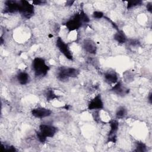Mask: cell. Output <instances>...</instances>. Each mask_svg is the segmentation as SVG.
Here are the masks:
<instances>
[{"label": "cell", "mask_w": 152, "mask_h": 152, "mask_svg": "<svg viewBox=\"0 0 152 152\" xmlns=\"http://www.w3.org/2000/svg\"><path fill=\"white\" fill-rule=\"evenodd\" d=\"M24 18L29 19L34 14V6L28 1L22 0L20 1V8L18 12Z\"/></svg>", "instance_id": "obj_4"}, {"label": "cell", "mask_w": 152, "mask_h": 152, "mask_svg": "<svg viewBox=\"0 0 152 152\" xmlns=\"http://www.w3.org/2000/svg\"><path fill=\"white\" fill-rule=\"evenodd\" d=\"M127 42L132 46H134V47H135V46H137L140 45V42L137 39H130V40H127Z\"/></svg>", "instance_id": "obj_23"}, {"label": "cell", "mask_w": 152, "mask_h": 152, "mask_svg": "<svg viewBox=\"0 0 152 152\" xmlns=\"http://www.w3.org/2000/svg\"><path fill=\"white\" fill-rule=\"evenodd\" d=\"M45 97L47 101H52L54 99H57L58 98V96L55 93L54 90L52 89H48L45 92Z\"/></svg>", "instance_id": "obj_17"}, {"label": "cell", "mask_w": 152, "mask_h": 152, "mask_svg": "<svg viewBox=\"0 0 152 152\" xmlns=\"http://www.w3.org/2000/svg\"><path fill=\"white\" fill-rule=\"evenodd\" d=\"M79 14H80V17H81V19L83 23V24H87V23H88L90 21L88 15L86 14V12L84 11V10H81V11H80L79 12Z\"/></svg>", "instance_id": "obj_20"}, {"label": "cell", "mask_w": 152, "mask_h": 152, "mask_svg": "<svg viewBox=\"0 0 152 152\" xmlns=\"http://www.w3.org/2000/svg\"><path fill=\"white\" fill-rule=\"evenodd\" d=\"M31 68L36 77L46 76L50 69L45 59L41 57H36L33 59L31 62Z\"/></svg>", "instance_id": "obj_1"}, {"label": "cell", "mask_w": 152, "mask_h": 152, "mask_svg": "<svg viewBox=\"0 0 152 152\" xmlns=\"http://www.w3.org/2000/svg\"><path fill=\"white\" fill-rule=\"evenodd\" d=\"M36 138H37V140H38L40 142H41V143H45V142L46 141L48 138H46V137L43 134H42L39 131H36Z\"/></svg>", "instance_id": "obj_21"}, {"label": "cell", "mask_w": 152, "mask_h": 152, "mask_svg": "<svg viewBox=\"0 0 152 152\" xmlns=\"http://www.w3.org/2000/svg\"><path fill=\"white\" fill-rule=\"evenodd\" d=\"M114 40L119 44H124L127 42L128 38L125 32L122 30H118L113 35Z\"/></svg>", "instance_id": "obj_15"}, {"label": "cell", "mask_w": 152, "mask_h": 152, "mask_svg": "<svg viewBox=\"0 0 152 152\" xmlns=\"http://www.w3.org/2000/svg\"><path fill=\"white\" fill-rule=\"evenodd\" d=\"M110 91H112L114 94L121 97L126 96L129 93V89L126 87L120 81H118L114 84V86H112Z\"/></svg>", "instance_id": "obj_11"}, {"label": "cell", "mask_w": 152, "mask_h": 152, "mask_svg": "<svg viewBox=\"0 0 152 152\" xmlns=\"http://www.w3.org/2000/svg\"><path fill=\"white\" fill-rule=\"evenodd\" d=\"M92 17L94 19H101L104 17V13L101 11H94L92 14Z\"/></svg>", "instance_id": "obj_22"}, {"label": "cell", "mask_w": 152, "mask_h": 152, "mask_svg": "<svg viewBox=\"0 0 152 152\" xmlns=\"http://www.w3.org/2000/svg\"><path fill=\"white\" fill-rule=\"evenodd\" d=\"M80 70L74 67L61 66L58 68L56 77L61 81H65L71 78H75L80 74Z\"/></svg>", "instance_id": "obj_2"}, {"label": "cell", "mask_w": 152, "mask_h": 152, "mask_svg": "<svg viewBox=\"0 0 152 152\" xmlns=\"http://www.w3.org/2000/svg\"><path fill=\"white\" fill-rule=\"evenodd\" d=\"M135 151L145 152L147 151V145L142 141H137L135 143Z\"/></svg>", "instance_id": "obj_18"}, {"label": "cell", "mask_w": 152, "mask_h": 152, "mask_svg": "<svg viewBox=\"0 0 152 152\" xmlns=\"http://www.w3.org/2000/svg\"><path fill=\"white\" fill-rule=\"evenodd\" d=\"M104 79L107 83L115 84L118 81V75L115 71H107L104 74Z\"/></svg>", "instance_id": "obj_13"}, {"label": "cell", "mask_w": 152, "mask_h": 152, "mask_svg": "<svg viewBox=\"0 0 152 152\" xmlns=\"http://www.w3.org/2000/svg\"><path fill=\"white\" fill-rule=\"evenodd\" d=\"M39 131L46 138H52L56 134L58 129L51 124H42L39 125Z\"/></svg>", "instance_id": "obj_7"}, {"label": "cell", "mask_w": 152, "mask_h": 152, "mask_svg": "<svg viewBox=\"0 0 152 152\" xmlns=\"http://www.w3.org/2000/svg\"><path fill=\"white\" fill-rule=\"evenodd\" d=\"M56 46L59 52L68 60H73V55L68 43L61 37H58L56 40Z\"/></svg>", "instance_id": "obj_5"}, {"label": "cell", "mask_w": 152, "mask_h": 152, "mask_svg": "<svg viewBox=\"0 0 152 152\" xmlns=\"http://www.w3.org/2000/svg\"><path fill=\"white\" fill-rule=\"evenodd\" d=\"M17 80L21 85H26L30 81V77L26 71H20L17 74Z\"/></svg>", "instance_id": "obj_14"}, {"label": "cell", "mask_w": 152, "mask_h": 152, "mask_svg": "<svg viewBox=\"0 0 152 152\" xmlns=\"http://www.w3.org/2000/svg\"><path fill=\"white\" fill-rule=\"evenodd\" d=\"M146 9L147 11H148L150 13H151L152 12V2H149L146 5Z\"/></svg>", "instance_id": "obj_25"}, {"label": "cell", "mask_w": 152, "mask_h": 152, "mask_svg": "<svg viewBox=\"0 0 152 152\" xmlns=\"http://www.w3.org/2000/svg\"><path fill=\"white\" fill-rule=\"evenodd\" d=\"M69 32L74 31L80 29L84 25L79 12L75 14L71 18L68 19L64 24Z\"/></svg>", "instance_id": "obj_3"}, {"label": "cell", "mask_w": 152, "mask_h": 152, "mask_svg": "<svg viewBox=\"0 0 152 152\" xmlns=\"http://www.w3.org/2000/svg\"><path fill=\"white\" fill-rule=\"evenodd\" d=\"M83 48L86 52L92 55L96 54L97 50L96 43L91 39H85L83 42Z\"/></svg>", "instance_id": "obj_12"}, {"label": "cell", "mask_w": 152, "mask_h": 152, "mask_svg": "<svg viewBox=\"0 0 152 152\" xmlns=\"http://www.w3.org/2000/svg\"><path fill=\"white\" fill-rule=\"evenodd\" d=\"M52 113V110L45 107H37L31 110V115L38 119H43L50 116Z\"/></svg>", "instance_id": "obj_9"}, {"label": "cell", "mask_w": 152, "mask_h": 152, "mask_svg": "<svg viewBox=\"0 0 152 152\" xmlns=\"http://www.w3.org/2000/svg\"><path fill=\"white\" fill-rule=\"evenodd\" d=\"M152 93L150 91L149 93H148V96H147V101H148V103L149 104H151V103H152Z\"/></svg>", "instance_id": "obj_26"}, {"label": "cell", "mask_w": 152, "mask_h": 152, "mask_svg": "<svg viewBox=\"0 0 152 152\" xmlns=\"http://www.w3.org/2000/svg\"><path fill=\"white\" fill-rule=\"evenodd\" d=\"M142 4V1L140 0H135V1H128L126 4V9L129 10L132 8H135L138 6L141 5Z\"/></svg>", "instance_id": "obj_19"}, {"label": "cell", "mask_w": 152, "mask_h": 152, "mask_svg": "<svg viewBox=\"0 0 152 152\" xmlns=\"http://www.w3.org/2000/svg\"><path fill=\"white\" fill-rule=\"evenodd\" d=\"M127 109L124 106H119L115 112V117L116 119H123L127 115Z\"/></svg>", "instance_id": "obj_16"}, {"label": "cell", "mask_w": 152, "mask_h": 152, "mask_svg": "<svg viewBox=\"0 0 152 152\" xmlns=\"http://www.w3.org/2000/svg\"><path fill=\"white\" fill-rule=\"evenodd\" d=\"M109 131L108 133V141L115 142L116 141V133L119 129V122L117 119H111L109 121Z\"/></svg>", "instance_id": "obj_8"}, {"label": "cell", "mask_w": 152, "mask_h": 152, "mask_svg": "<svg viewBox=\"0 0 152 152\" xmlns=\"http://www.w3.org/2000/svg\"><path fill=\"white\" fill-rule=\"evenodd\" d=\"M89 110H100L104 108V103L100 94L96 95L91 99L87 105Z\"/></svg>", "instance_id": "obj_6"}, {"label": "cell", "mask_w": 152, "mask_h": 152, "mask_svg": "<svg viewBox=\"0 0 152 152\" xmlns=\"http://www.w3.org/2000/svg\"><path fill=\"white\" fill-rule=\"evenodd\" d=\"M74 2H75V1H66V6H71V5H72Z\"/></svg>", "instance_id": "obj_27"}, {"label": "cell", "mask_w": 152, "mask_h": 152, "mask_svg": "<svg viewBox=\"0 0 152 152\" xmlns=\"http://www.w3.org/2000/svg\"><path fill=\"white\" fill-rule=\"evenodd\" d=\"M46 3V1H42V0H36V1H32V4L34 5H42Z\"/></svg>", "instance_id": "obj_24"}, {"label": "cell", "mask_w": 152, "mask_h": 152, "mask_svg": "<svg viewBox=\"0 0 152 152\" xmlns=\"http://www.w3.org/2000/svg\"><path fill=\"white\" fill-rule=\"evenodd\" d=\"M20 1L8 0L5 2V7L3 10V12L5 14H12L19 12Z\"/></svg>", "instance_id": "obj_10"}]
</instances>
